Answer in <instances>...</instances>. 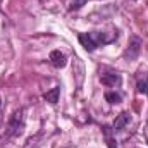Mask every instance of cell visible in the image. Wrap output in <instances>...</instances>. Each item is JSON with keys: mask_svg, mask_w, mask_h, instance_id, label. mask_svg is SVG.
<instances>
[{"mask_svg": "<svg viewBox=\"0 0 148 148\" xmlns=\"http://www.w3.org/2000/svg\"><path fill=\"white\" fill-rule=\"evenodd\" d=\"M136 90L143 95H148V73L145 69H140L136 74Z\"/></svg>", "mask_w": 148, "mask_h": 148, "instance_id": "5", "label": "cell"}, {"mask_svg": "<svg viewBox=\"0 0 148 148\" xmlns=\"http://www.w3.org/2000/svg\"><path fill=\"white\" fill-rule=\"evenodd\" d=\"M103 133H105L107 147H109V148H119V147H117V141H115V140L110 136V127H107V126H105V127H103Z\"/></svg>", "mask_w": 148, "mask_h": 148, "instance_id": "10", "label": "cell"}, {"mask_svg": "<svg viewBox=\"0 0 148 148\" xmlns=\"http://www.w3.org/2000/svg\"><path fill=\"white\" fill-rule=\"evenodd\" d=\"M48 59H50V64H52L53 67H57V69H62V67H66V64H67V59H66V55H64L60 50H53Z\"/></svg>", "mask_w": 148, "mask_h": 148, "instance_id": "6", "label": "cell"}, {"mask_svg": "<svg viewBox=\"0 0 148 148\" xmlns=\"http://www.w3.org/2000/svg\"><path fill=\"white\" fill-rule=\"evenodd\" d=\"M143 136H145V141L148 143V121H147V124H145V127H143Z\"/></svg>", "mask_w": 148, "mask_h": 148, "instance_id": "12", "label": "cell"}, {"mask_svg": "<svg viewBox=\"0 0 148 148\" xmlns=\"http://www.w3.org/2000/svg\"><path fill=\"white\" fill-rule=\"evenodd\" d=\"M0 109H2V97H0Z\"/></svg>", "mask_w": 148, "mask_h": 148, "instance_id": "13", "label": "cell"}, {"mask_svg": "<svg viewBox=\"0 0 148 148\" xmlns=\"http://www.w3.org/2000/svg\"><path fill=\"white\" fill-rule=\"evenodd\" d=\"M86 3V0H73L71 5H69V10H77L79 7H83Z\"/></svg>", "mask_w": 148, "mask_h": 148, "instance_id": "11", "label": "cell"}, {"mask_svg": "<svg viewBox=\"0 0 148 148\" xmlns=\"http://www.w3.org/2000/svg\"><path fill=\"white\" fill-rule=\"evenodd\" d=\"M100 81H102V84H105V86L119 88L121 83H122V77H121V74H117V73H105V74L100 76Z\"/></svg>", "mask_w": 148, "mask_h": 148, "instance_id": "4", "label": "cell"}, {"mask_svg": "<svg viewBox=\"0 0 148 148\" xmlns=\"http://www.w3.org/2000/svg\"><path fill=\"white\" fill-rule=\"evenodd\" d=\"M26 110L24 109H17L10 115L9 122H7V131H5V138H14V136H19L23 131H24V126H26Z\"/></svg>", "mask_w": 148, "mask_h": 148, "instance_id": "2", "label": "cell"}, {"mask_svg": "<svg viewBox=\"0 0 148 148\" xmlns=\"http://www.w3.org/2000/svg\"><path fill=\"white\" fill-rule=\"evenodd\" d=\"M105 100H107L109 103H112V105H117V103L122 102V95L117 93V91H107V93H105Z\"/></svg>", "mask_w": 148, "mask_h": 148, "instance_id": "9", "label": "cell"}, {"mask_svg": "<svg viewBox=\"0 0 148 148\" xmlns=\"http://www.w3.org/2000/svg\"><path fill=\"white\" fill-rule=\"evenodd\" d=\"M129 121H131V114H129V112H122V114H119V115L115 117L112 129H114V131H122V129L129 124Z\"/></svg>", "mask_w": 148, "mask_h": 148, "instance_id": "7", "label": "cell"}, {"mask_svg": "<svg viewBox=\"0 0 148 148\" xmlns=\"http://www.w3.org/2000/svg\"><path fill=\"white\" fill-rule=\"evenodd\" d=\"M141 47H143V40H141V38L131 36L129 45H127V48H126V52H124V59H126V60H134V59H138V55H140V52H141Z\"/></svg>", "mask_w": 148, "mask_h": 148, "instance_id": "3", "label": "cell"}, {"mask_svg": "<svg viewBox=\"0 0 148 148\" xmlns=\"http://www.w3.org/2000/svg\"><path fill=\"white\" fill-rule=\"evenodd\" d=\"M77 38H79V43L84 47L86 52H93V50H97L100 45H107V43H112L114 40H117V33L107 36V33L93 31V33H81Z\"/></svg>", "mask_w": 148, "mask_h": 148, "instance_id": "1", "label": "cell"}, {"mask_svg": "<svg viewBox=\"0 0 148 148\" xmlns=\"http://www.w3.org/2000/svg\"><path fill=\"white\" fill-rule=\"evenodd\" d=\"M59 95H60V86H55V88H52L50 91H47V93L43 95V98H45L47 102H50L52 105H55V103L59 102Z\"/></svg>", "mask_w": 148, "mask_h": 148, "instance_id": "8", "label": "cell"}]
</instances>
